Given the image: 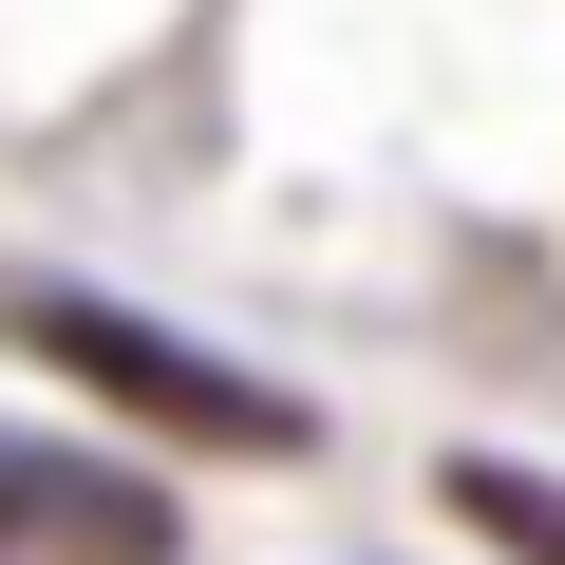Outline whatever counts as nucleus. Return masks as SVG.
<instances>
[{
	"instance_id": "nucleus-2",
	"label": "nucleus",
	"mask_w": 565,
	"mask_h": 565,
	"mask_svg": "<svg viewBox=\"0 0 565 565\" xmlns=\"http://www.w3.org/2000/svg\"><path fill=\"white\" fill-rule=\"evenodd\" d=\"M0 565H170V490L57 434H0Z\"/></svg>"
},
{
	"instance_id": "nucleus-3",
	"label": "nucleus",
	"mask_w": 565,
	"mask_h": 565,
	"mask_svg": "<svg viewBox=\"0 0 565 565\" xmlns=\"http://www.w3.org/2000/svg\"><path fill=\"white\" fill-rule=\"evenodd\" d=\"M452 509H471L490 546H527V565H565V490H546V471H509V452H471V471H452Z\"/></svg>"
},
{
	"instance_id": "nucleus-1",
	"label": "nucleus",
	"mask_w": 565,
	"mask_h": 565,
	"mask_svg": "<svg viewBox=\"0 0 565 565\" xmlns=\"http://www.w3.org/2000/svg\"><path fill=\"white\" fill-rule=\"evenodd\" d=\"M20 359L76 377L95 415L170 434V452H302V434H321L282 377H245V359H207V340H170V321H132V302H76V282H20Z\"/></svg>"
}]
</instances>
